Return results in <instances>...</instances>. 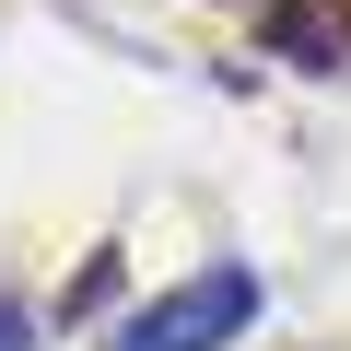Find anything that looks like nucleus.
I'll return each instance as SVG.
<instances>
[{
  "instance_id": "nucleus-1",
  "label": "nucleus",
  "mask_w": 351,
  "mask_h": 351,
  "mask_svg": "<svg viewBox=\"0 0 351 351\" xmlns=\"http://www.w3.org/2000/svg\"><path fill=\"white\" fill-rule=\"evenodd\" d=\"M258 316H269V281L246 258H199L188 281H164L152 304H129L106 351H234Z\"/></svg>"
},
{
  "instance_id": "nucleus-2",
  "label": "nucleus",
  "mask_w": 351,
  "mask_h": 351,
  "mask_svg": "<svg viewBox=\"0 0 351 351\" xmlns=\"http://www.w3.org/2000/svg\"><path fill=\"white\" fill-rule=\"evenodd\" d=\"M94 304H117V258H94V269L59 293V316H94Z\"/></svg>"
},
{
  "instance_id": "nucleus-3",
  "label": "nucleus",
  "mask_w": 351,
  "mask_h": 351,
  "mask_svg": "<svg viewBox=\"0 0 351 351\" xmlns=\"http://www.w3.org/2000/svg\"><path fill=\"white\" fill-rule=\"evenodd\" d=\"M36 339H47V316H36L24 293H0V351H36Z\"/></svg>"
}]
</instances>
